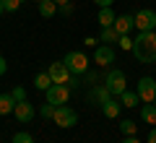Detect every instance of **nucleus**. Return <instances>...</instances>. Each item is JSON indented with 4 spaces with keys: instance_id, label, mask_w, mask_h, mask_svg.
<instances>
[{
    "instance_id": "5",
    "label": "nucleus",
    "mask_w": 156,
    "mask_h": 143,
    "mask_svg": "<svg viewBox=\"0 0 156 143\" xmlns=\"http://www.w3.org/2000/svg\"><path fill=\"white\" fill-rule=\"evenodd\" d=\"M135 91H138L140 102L143 104H151V102H156V81L151 76H143L138 81V86H135Z\"/></svg>"
},
{
    "instance_id": "16",
    "label": "nucleus",
    "mask_w": 156,
    "mask_h": 143,
    "mask_svg": "<svg viewBox=\"0 0 156 143\" xmlns=\"http://www.w3.org/2000/svg\"><path fill=\"white\" fill-rule=\"evenodd\" d=\"M120 102H122V107L133 109V107L140 104V96H138V91H128V88H125V91L120 94Z\"/></svg>"
},
{
    "instance_id": "22",
    "label": "nucleus",
    "mask_w": 156,
    "mask_h": 143,
    "mask_svg": "<svg viewBox=\"0 0 156 143\" xmlns=\"http://www.w3.org/2000/svg\"><path fill=\"white\" fill-rule=\"evenodd\" d=\"M117 47H120V50H125V52H133V37H130V34H122V37H120V42H117Z\"/></svg>"
},
{
    "instance_id": "32",
    "label": "nucleus",
    "mask_w": 156,
    "mask_h": 143,
    "mask_svg": "<svg viewBox=\"0 0 156 143\" xmlns=\"http://www.w3.org/2000/svg\"><path fill=\"white\" fill-rule=\"evenodd\" d=\"M122 143H140V141H138L135 135H125V141H122Z\"/></svg>"
},
{
    "instance_id": "24",
    "label": "nucleus",
    "mask_w": 156,
    "mask_h": 143,
    "mask_svg": "<svg viewBox=\"0 0 156 143\" xmlns=\"http://www.w3.org/2000/svg\"><path fill=\"white\" fill-rule=\"evenodd\" d=\"M13 143H34V135H29V133H16L13 135Z\"/></svg>"
},
{
    "instance_id": "36",
    "label": "nucleus",
    "mask_w": 156,
    "mask_h": 143,
    "mask_svg": "<svg viewBox=\"0 0 156 143\" xmlns=\"http://www.w3.org/2000/svg\"><path fill=\"white\" fill-rule=\"evenodd\" d=\"M154 31H156V29H154Z\"/></svg>"
},
{
    "instance_id": "7",
    "label": "nucleus",
    "mask_w": 156,
    "mask_h": 143,
    "mask_svg": "<svg viewBox=\"0 0 156 143\" xmlns=\"http://www.w3.org/2000/svg\"><path fill=\"white\" fill-rule=\"evenodd\" d=\"M133 18H135V29L138 31H154L156 29V13L151 8H140Z\"/></svg>"
},
{
    "instance_id": "25",
    "label": "nucleus",
    "mask_w": 156,
    "mask_h": 143,
    "mask_svg": "<svg viewBox=\"0 0 156 143\" xmlns=\"http://www.w3.org/2000/svg\"><path fill=\"white\" fill-rule=\"evenodd\" d=\"M21 3H23V0H3V5H5V13L18 11V8H21Z\"/></svg>"
},
{
    "instance_id": "3",
    "label": "nucleus",
    "mask_w": 156,
    "mask_h": 143,
    "mask_svg": "<svg viewBox=\"0 0 156 143\" xmlns=\"http://www.w3.org/2000/svg\"><path fill=\"white\" fill-rule=\"evenodd\" d=\"M104 86L109 88V94L112 96H120V94L128 88V81H125V73L120 70V68H112L109 73H107V78H104Z\"/></svg>"
},
{
    "instance_id": "14",
    "label": "nucleus",
    "mask_w": 156,
    "mask_h": 143,
    "mask_svg": "<svg viewBox=\"0 0 156 143\" xmlns=\"http://www.w3.org/2000/svg\"><path fill=\"white\" fill-rule=\"evenodd\" d=\"M96 21L101 23V29H107V26H115V21H117V13L112 11V8H99V13H96Z\"/></svg>"
},
{
    "instance_id": "35",
    "label": "nucleus",
    "mask_w": 156,
    "mask_h": 143,
    "mask_svg": "<svg viewBox=\"0 0 156 143\" xmlns=\"http://www.w3.org/2000/svg\"><path fill=\"white\" fill-rule=\"evenodd\" d=\"M37 3H42V0H37Z\"/></svg>"
},
{
    "instance_id": "6",
    "label": "nucleus",
    "mask_w": 156,
    "mask_h": 143,
    "mask_svg": "<svg viewBox=\"0 0 156 143\" xmlns=\"http://www.w3.org/2000/svg\"><path fill=\"white\" fill-rule=\"evenodd\" d=\"M68 99H70V86H65V83H52L47 88V102L50 104L60 107V104H68Z\"/></svg>"
},
{
    "instance_id": "4",
    "label": "nucleus",
    "mask_w": 156,
    "mask_h": 143,
    "mask_svg": "<svg viewBox=\"0 0 156 143\" xmlns=\"http://www.w3.org/2000/svg\"><path fill=\"white\" fill-rule=\"evenodd\" d=\"M52 120H55L57 127H65L68 130V127H73L78 122V112L73 109V107H68V104H60L55 109V117H52Z\"/></svg>"
},
{
    "instance_id": "19",
    "label": "nucleus",
    "mask_w": 156,
    "mask_h": 143,
    "mask_svg": "<svg viewBox=\"0 0 156 143\" xmlns=\"http://www.w3.org/2000/svg\"><path fill=\"white\" fill-rule=\"evenodd\" d=\"M57 8H60V5H57L55 0H42V3H39V13H42L44 18H52L57 13Z\"/></svg>"
},
{
    "instance_id": "28",
    "label": "nucleus",
    "mask_w": 156,
    "mask_h": 143,
    "mask_svg": "<svg viewBox=\"0 0 156 143\" xmlns=\"http://www.w3.org/2000/svg\"><path fill=\"white\" fill-rule=\"evenodd\" d=\"M60 13H62V16H70V13H73V3H68V5H60Z\"/></svg>"
},
{
    "instance_id": "27",
    "label": "nucleus",
    "mask_w": 156,
    "mask_h": 143,
    "mask_svg": "<svg viewBox=\"0 0 156 143\" xmlns=\"http://www.w3.org/2000/svg\"><path fill=\"white\" fill-rule=\"evenodd\" d=\"M83 44H86V47H99V39H94V37H86V39H83Z\"/></svg>"
},
{
    "instance_id": "11",
    "label": "nucleus",
    "mask_w": 156,
    "mask_h": 143,
    "mask_svg": "<svg viewBox=\"0 0 156 143\" xmlns=\"http://www.w3.org/2000/svg\"><path fill=\"white\" fill-rule=\"evenodd\" d=\"M120 112H122V102H117L115 96H109V99L101 104V115L109 117V120H115V117H120Z\"/></svg>"
},
{
    "instance_id": "33",
    "label": "nucleus",
    "mask_w": 156,
    "mask_h": 143,
    "mask_svg": "<svg viewBox=\"0 0 156 143\" xmlns=\"http://www.w3.org/2000/svg\"><path fill=\"white\" fill-rule=\"evenodd\" d=\"M57 5H68V3H70V0H55Z\"/></svg>"
},
{
    "instance_id": "20",
    "label": "nucleus",
    "mask_w": 156,
    "mask_h": 143,
    "mask_svg": "<svg viewBox=\"0 0 156 143\" xmlns=\"http://www.w3.org/2000/svg\"><path fill=\"white\" fill-rule=\"evenodd\" d=\"M34 86H37L39 91H47V88L52 86V78H50V73H37V76H34Z\"/></svg>"
},
{
    "instance_id": "1",
    "label": "nucleus",
    "mask_w": 156,
    "mask_h": 143,
    "mask_svg": "<svg viewBox=\"0 0 156 143\" xmlns=\"http://www.w3.org/2000/svg\"><path fill=\"white\" fill-rule=\"evenodd\" d=\"M133 55L143 65L156 63V31H138V37L133 39Z\"/></svg>"
},
{
    "instance_id": "34",
    "label": "nucleus",
    "mask_w": 156,
    "mask_h": 143,
    "mask_svg": "<svg viewBox=\"0 0 156 143\" xmlns=\"http://www.w3.org/2000/svg\"><path fill=\"white\" fill-rule=\"evenodd\" d=\"M3 13H5V5H3V0H0V16H3Z\"/></svg>"
},
{
    "instance_id": "2",
    "label": "nucleus",
    "mask_w": 156,
    "mask_h": 143,
    "mask_svg": "<svg viewBox=\"0 0 156 143\" xmlns=\"http://www.w3.org/2000/svg\"><path fill=\"white\" fill-rule=\"evenodd\" d=\"M68 65V70L73 73V76H83V73H89V57L83 55V52H68L65 60H62Z\"/></svg>"
},
{
    "instance_id": "8",
    "label": "nucleus",
    "mask_w": 156,
    "mask_h": 143,
    "mask_svg": "<svg viewBox=\"0 0 156 143\" xmlns=\"http://www.w3.org/2000/svg\"><path fill=\"white\" fill-rule=\"evenodd\" d=\"M47 73H50L52 83H65V86H70V81H73V73L68 70L65 63H52V65L47 68Z\"/></svg>"
},
{
    "instance_id": "12",
    "label": "nucleus",
    "mask_w": 156,
    "mask_h": 143,
    "mask_svg": "<svg viewBox=\"0 0 156 143\" xmlns=\"http://www.w3.org/2000/svg\"><path fill=\"white\" fill-rule=\"evenodd\" d=\"M109 96H112V94H109V88H107L104 83H101V86H94V88H91L89 102H91V104H96V107H101L107 99H109Z\"/></svg>"
},
{
    "instance_id": "26",
    "label": "nucleus",
    "mask_w": 156,
    "mask_h": 143,
    "mask_svg": "<svg viewBox=\"0 0 156 143\" xmlns=\"http://www.w3.org/2000/svg\"><path fill=\"white\" fill-rule=\"evenodd\" d=\"M11 94H13V99H16V102H23V99H26V91H23L21 86H16Z\"/></svg>"
},
{
    "instance_id": "17",
    "label": "nucleus",
    "mask_w": 156,
    "mask_h": 143,
    "mask_svg": "<svg viewBox=\"0 0 156 143\" xmlns=\"http://www.w3.org/2000/svg\"><path fill=\"white\" fill-rule=\"evenodd\" d=\"M16 109V99H13V94H0V117L3 115H11Z\"/></svg>"
},
{
    "instance_id": "13",
    "label": "nucleus",
    "mask_w": 156,
    "mask_h": 143,
    "mask_svg": "<svg viewBox=\"0 0 156 143\" xmlns=\"http://www.w3.org/2000/svg\"><path fill=\"white\" fill-rule=\"evenodd\" d=\"M115 29H117V34H120V37H122V34H130V29H135V18L130 16V13H125V16H117Z\"/></svg>"
},
{
    "instance_id": "18",
    "label": "nucleus",
    "mask_w": 156,
    "mask_h": 143,
    "mask_svg": "<svg viewBox=\"0 0 156 143\" xmlns=\"http://www.w3.org/2000/svg\"><path fill=\"white\" fill-rule=\"evenodd\" d=\"M99 42H104V44H117V42H120V34H117V29H115V26H107V29H101V34H99Z\"/></svg>"
},
{
    "instance_id": "9",
    "label": "nucleus",
    "mask_w": 156,
    "mask_h": 143,
    "mask_svg": "<svg viewBox=\"0 0 156 143\" xmlns=\"http://www.w3.org/2000/svg\"><path fill=\"white\" fill-rule=\"evenodd\" d=\"M94 63L99 68H107L109 63H115V47L112 44H99L94 50Z\"/></svg>"
},
{
    "instance_id": "31",
    "label": "nucleus",
    "mask_w": 156,
    "mask_h": 143,
    "mask_svg": "<svg viewBox=\"0 0 156 143\" xmlns=\"http://www.w3.org/2000/svg\"><path fill=\"white\" fill-rule=\"evenodd\" d=\"M146 143H156V127H151V130H148V138H146Z\"/></svg>"
},
{
    "instance_id": "15",
    "label": "nucleus",
    "mask_w": 156,
    "mask_h": 143,
    "mask_svg": "<svg viewBox=\"0 0 156 143\" xmlns=\"http://www.w3.org/2000/svg\"><path fill=\"white\" fill-rule=\"evenodd\" d=\"M140 120H143L146 125H156V102L140 107Z\"/></svg>"
},
{
    "instance_id": "29",
    "label": "nucleus",
    "mask_w": 156,
    "mask_h": 143,
    "mask_svg": "<svg viewBox=\"0 0 156 143\" xmlns=\"http://www.w3.org/2000/svg\"><path fill=\"white\" fill-rule=\"evenodd\" d=\"M96 5L99 8H112V3H115V0H94Z\"/></svg>"
},
{
    "instance_id": "30",
    "label": "nucleus",
    "mask_w": 156,
    "mask_h": 143,
    "mask_svg": "<svg viewBox=\"0 0 156 143\" xmlns=\"http://www.w3.org/2000/svg\"><path fill=\"white\" fill-rule=\"evenodd\" d=\"M5 70H8V63H5V57L0 55V76H5Z\"/></svg>"
},
{
    "instance_id": "10",
    "label": "nucleus",
    "mask_w": 156,
    "mask_h": 143,
    "mask_svg": "<svg viewBox=\"0 0 156 143\" xmlns=\"http://www.w3.org/2000/svg\"><path fill=\"white\" fill-rule=\"evenodd\" d=\"M13 115H16L18 122H31L34 115H37V109H34V104H31L29 99H23V102H16V109H13Z\"/></svg>"
},
{
    "instance_id": "23",
    "label": "nucleus",
    "mask_w": 156,
    "mask_h": 143,
    "mask_svg": "<svg viewBox=\"0 0 156 143\" xmlns=\"http://www.w3.org/2000/svg\"><path fill=\"white\" fill-rule=\"evenodd\" d=\"M55 109H57V107L47 102V104H42V107H39V115L44 117V120H52V117H55Z\"/></svg>"
},
{
    "instance_id": "21",
    "label": "nucleus",
    "mask_w": 156,
    "mask_h": 143,
    "mask_svg": "<svg viewBox=\"0 0 156 143\" xmlns=\"http://www.w3.org/2000/svg\"><path fill=\"white\" fill-rule=\"evenodd\" d=\"M120 130H122V135H135V133H138V125H135L133 120H122L120 122Z\"/></svg>"
}]
</instances>
